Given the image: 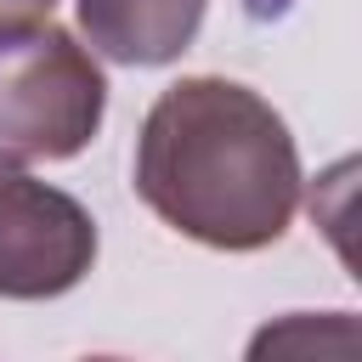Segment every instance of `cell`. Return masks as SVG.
Here are the masks:
<instances>
[{
    "label": "cell",
    "instance_id": "1",
    "mask_svg": "<svg viewBox=\"0 0 362 362\" xmlns=\"http://www.w3.org/2000/svg\"><path fill=\"white\" fill-rule=\"evenodd\" d=\"M130 187L170 232L249 255L294 226L300 147L260 90L221 74H187L147 107Z\"/></svg>",
    "mask_w": 362,
    "mask_h": 362
},
{
    "label": "cell",
    "instance_id": "2",
    "mask_svg": "<svg viewBox=\"0 0 362 362\" xmlns=\"http://www.w3.org/2000/svg\"><path fill=\"white\" fill-rule=\"evenodd\" d=\"M107 113V74L51 17L0 23V153L74 158L96 141Z\"/></svg>",
    "mask_w": 362,
    "mask_h": 362
},
{
    "label": "cell",
    "instance_id": "3",
    "mask_svg": "<svg viewBox=\"0 0 362 362\" xmlns=\"http://www.w3.org/2000/svg\"><path fill=\"white\" fill-rule=\"evenodd\" d=\"M90 209L0 153V300H57L96 266Z\"/></svg>",
    "mask_w": 362,
    "mask_h": 362
},
{
    "label": "cell",
    "instance_id": "4",
    "mask_svg": "<svg viewBox=\"0 0 362 362\" xmlns=\"http://www.w3.org/2000/svg\"><path fill=\"white\" fill-rule=\"evenodd\" d=\"M74 6L96 57L124 68H164L198 40L209 0H74Z\"/></svg>",
    "mask_w": 362,
    "mask_h": 362
},
{
    "label": "cell",
    "instance_id": "5",
    "mask_svg": "<svg viewBox=\"0 0 362 362\" xmlns=\"http://www.w3.org/2000/svg\"><path fill=\"white\" fill-rule=\"evenodd\" d=\"M57 0H0V23H23V17H51Z\"/></svg>",
    "mask_w": 362,
    "mask_h": 362
}]
</instances>
